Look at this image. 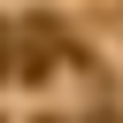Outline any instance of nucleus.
I'll list each match as a JSON object with an SVG mask.
<instances>
[{"label": "nucleus", "mask_w": 123, "mask_h": 123, "mask_svg": "<svg viewBox=\"0 0 123 123\" xmlns=\"http://www.w3.org/2000/svg\"><path fill=\"white\" fill-rule=\"evenodd\" d=\"M8 54H15V38H8V31H0V62H8Z\"/></svg>", "instance_id": "f257e3e1"}]
</instances>
